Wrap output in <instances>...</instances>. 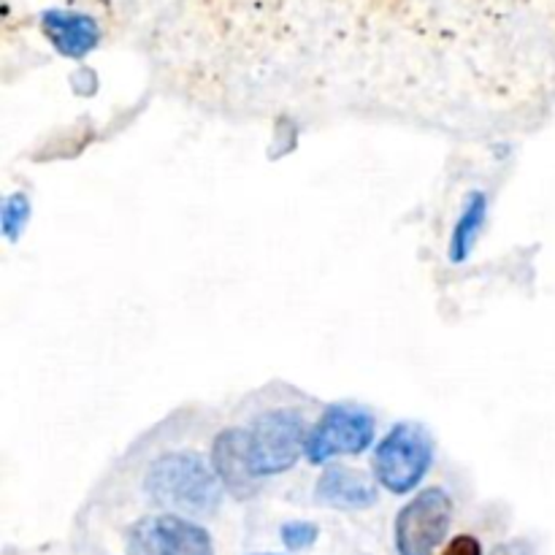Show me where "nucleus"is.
<instances>
[{"label":"nucleus","mask_w":555,"mask_h":555,"mask_svg":"<svg viewBox=\"0 0 555 555\" xmlns=\"http://www.w3.org/2000/svg\"><path fill=\"white\" fill-rule=\"evenodd\" d=\"M171 95L222 117H363L486 135L555 108V0H166Z\"/></svg>","instance_id":"nucleus-1"},{"label":"nucleus","mask_w":555,"mask_h":555,"mask_svg":"<svg viewBox=\"0 0 555 555\" xmlns=\"http://www.w3.org/2000/svg\"><path fill=\"white\" fill-rule=\"evenodd\" d=\"M144 491L160 507L179 515L206 518L220 507V477L211 475L201 455L166 453L152 461L144 475Z\"/></svg>","instance_id":"nucleus-2"},{"label":"nucleus","mask_w":555,"mask_h":555,"mask_svg":"<svg viewBox=\"0 0 555 555\" xmlns=\"http://www.w3.org/2000/svg\"><path fill=\"white\" fill-rule=\"evenodd\" d=\"M434 464V439L415 423H399L374 450V477L390 493H410Z\"/></svg>","instance_id":"nucleus-3"},{"label":"nucleus","mask_w":555,"mask_h":555,"mask_svg":"<svg viewBox=\"0 0 555 555\" xmlns=\"http://www.w3.org/2000/svg\"><path fill=\"white\" fill-rule=\"evenodd\" d=\"M304 431L307 423L293 410H271L255 417L253 428H247V459L253 475L260 480L291 469L307 444Z\"/></svg>","instance_id":"nucleus-4"},{"label":"nucleus","mask_w":555,"mask_h":555,"mask_svg":"<svg viewBox=\"0 0 555 555\" xmlns=\"http://www.w3.org/2000/svg\"><path fill=\"white\" fill-rule=\"evenodd\" d=\"M453 524V499L442 488L417 493L396 518L399 555H434Z\"/></svg>","instance_id":"nucleus-5"},{"label":"nucleus","mask_w":555,"mask_h":555,"mask_svg":"<svg viewBox=\"0 0 555 555\" xmlns=\"http://www.w3.org/2000/svg\"><path fill=\"white\" fill-rule=\"evenodd\" d=\"M128 555H215L209 531L188 515H146L135 520L125 542Z\"/></svg>","instance_id":"nucleus-6"},{"label":"nucleus","mask_w":555,"mask_h":555,"mask_svg":"<svg viewBox=\"0 0 555 555\" xmlns=\"http://www.w3.org/2000/svg\"><path fill=\"white\" fill-rule=\"evenodd\" d=\"M374 417L352 404H334L323 412L318 426L309 431L304 453L312 464H325L334 455H358L372 444Z\"/></svg>","instance_id":"nucleus-7"},{"label":"nucleus","mask_w":555,"mask_h":555,"mask_svg":"<svg viewBox=\"0 0 555 555\" xmlns=\"http://www.w3.org/2000/svg\"><path fill=\"white\" fill-rule=\"evenodd\" d=\"M215 472L222 486L236 499H249L258 491V477L249 469L247 428H225L215 439Z\"/></svg>","instance_id":"nucleus-8"},{"label":"nucleus","mask_w":555,"mask_h":555,"mask_svg":"<svg viewBox=\"0 0 555 555\" xmlns=\"http://www.w3.org/2000/svg\"><path fill=\"white\" fill-rule=\"evenodd\" d=\"M320 504L334 509H366L377 504V488L372 486L366 475L345 466H331L320 477L318 491H314Z\"/></svg>","instance_id":"nucleus-9"},{"label":"nucleus","mask_w":555,"mask_h":555,"mask_svg":"<svg viewBox=\"0 0 555 555\" xmlns=\"http://www.w3.org/2000/svg\"><path fill=\"white\" fill-rule=\"evenodd\" d=\"M43 33L68 57H81L101 38L95 20L87 14H76V11H47L43 14Z\"/></svg>","instance_id":"nucleus-10"},{"label":"nucleus","mask_w":555,"mask_h":555,"mask_svg":"<svg viewBox=\"0 0 555 555\" xmlns=\"http://www.w3.org/2000/svg\"><path fill=\"white\" fill-rule=\"evenodd\" d=\"M482 209H486V198H482V195H472L469 204H466V209H464V217H461L459 228H455L453 249H450L453 260L464 258V255L472 249V244H475V233H477V228H480Z\"/></svg>","instance_id":"nucleus-11"},{"label":"nucleus","mask_w":555,"mask_h":555,"mask_svg":"<svg viewBox=\"0 0 555 555\" xmlns=\"http://www.w3.org/2000/svg\"><path fill=\"white\" fill-rule=\"evenodd\" d=\"M320 529L314 524H285L282 526V542L291 551H307L318 542Z\"/></svg>","instance_id":"nucleus-12"},{"label":"nucleus","mask_w":555,"mask_h":555,"mask_svg":"<svg viewBox=\"0 0 555 555\" xmlns=\"http://www.w3.org/2000/svg\"><path fill=\"white\" fill-rule=\"evenodd\" d=\"M442 555H482V545L475 540V537L461 534V537H455L448 547H444Z\"/></svg>","instance_id":"nucleus-13"},{"label":"nucleus","mask_w":555,"mask_h":555,"mask_svg":"<svg viewBox=\"0 0 555 555\" xmlns=\"http://www.w3.org/2000/svg\"><path fill=\"white\" fill-rule=\"evenodd\" d=\"M496 555H529V551L524 545H507L502 551H496Z\"/></svg>","instance_id":"nucleus-14"}]
</instances>
